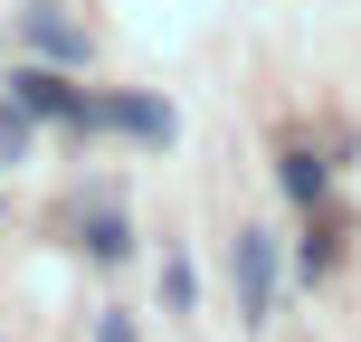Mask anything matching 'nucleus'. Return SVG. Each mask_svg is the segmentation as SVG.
Segmentation results:
<instances>
[{
    "label": "nucleus",
    "mask_w": 361,
    "mask_h": 342,
    "mask_svg": "<svg viewBox=\"0 0 361 342\" xmlns=\"http://www.w3.org/2000/svg\"><path fill=\"white\" fill-rule=\"evenodd\" d=\"M286 200H305V209L324 200V162L314 152H286Z\"/></svg>",
    "instance_id": "nucleus-5"
},
{
    "label": "nucleus",
    "mask_w": 361,
    "mask_h": 342,
    "mask_svg": "<svg viewBox=\"0 0 361 342\" xmlns=\"http://www.w3.org/2000/svg\"><path fill=\"white\" fill-rule=\"evenodd\" d=\"M124 248H133L124 219H95V228H86V257H124Z\"/></svg>",
    "instance_id": "nucleus-7"
},
{
    "label": "nucleus",
    "mask_w": 361,
    "mask_h": 342,
    "mask_svg": "<svg viewBox=\"0 0 361 342\" xmlns=\"http://www.w3.org/2000/svg\"><path fill=\"white\" fill-rule=\"evenodd\" d=\"M29 152V105H0V162H19Z\"/></svg>",
    "instance_id": "nucleus-6"
},
{
    "label": "nucleus",
    "mask_w": 361,
    "mask_h": 342,
    "mask_svg": "<svg viewBox=\"0 0 361 342\" xmlns=\"http://www.w3.org/2000/svg\"><path fill=\"white\" fill-rule=\"evenodd\" d=\"M95 124H114V133H133V143H171V105L162 95H105V105H95Z\"/></svg>",
    "instance_id": "nucleus-4"
},
{
    "label": "nucleus",
    "mask_w": 361,
    "mask_h": 342,
    "mask_svg": "<svg viewBox=\"0 0 361 342\" xmlns=\"http://www.w3.org/2000/svg\"><path fill=\"white\" fill-rule=\"evenodd\" d=\"M95 342H143V333H133V314H105V324H95Z\"/></svg>",
    "instance_id": "nucleus-9"
},
{
    "label": "nucleus",
    "mask_w": 361,
    "mask_h": 342,
    "mask_svg": "<svg viewBox=\"0 0 361 342\" xmlns=\"http://www.w3.org/2000/svg\"><path fill=\"white\" fill-rule=\"evenodd\" d=\"M162 305H171V314H190V267H180V257L162 267Z\"/></svg>",
    "instance_id": "nucleus-8"
},
{
    "label": "nucleus",
    "mask_w": 361,
    "mask_h": 342,
    "mask_svg": "<svg viewBox=\"0 0 361 342\" xmlns=\"http://www.w3.org/2000/svg\"><path fill=\"white\" fill-rule=\"evenodd\" d=\"M19 38H29L48 67H86V48H95V38L67 19V0H29V10H19Z\"/></svg>",
    "instance_id": "nucleus-2"
},
{
    "label": "nucleus",
    "mask_w": 361,
    "mask_h": 342,
    "mask_svg": "<svg viewBox=\"0 0 361 342\" xmlns=\"http://www.w3.org/2000/svg\"><path fill=\"white\" fill-rule=\"evenodd\" d=\"M228 267H238V324H267L276 314V228H238Z\"/></svg>",
    "instance_id": "nucleus-1"
},
{
    "label": "nucleus",
    "mask_w": 361,
    "mask_h": 342,
    "mask_svg": "<svg viewBox=\"0 0 361 342\" xmlns=\"http://www.w3.org/2000/svg\"><path fill=\"white\" fill-rule=\"evenodd\" d=\"M10 105H29V114H48V124H86V95L67 86V76H48V67H29V76H10Z\"/></svg>",
    "instance_id": "nucleus-3"
}]
</instances>
